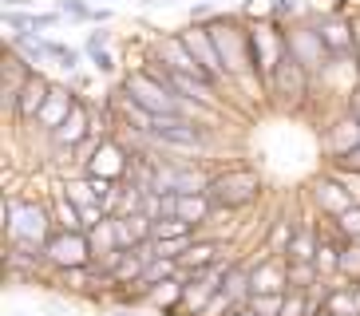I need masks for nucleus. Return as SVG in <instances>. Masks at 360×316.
<instances>
[{
    "instance_id": "1",
    "label": "nucleus",
    "mask_w": 360,
    "mask_h": 316,
    "mask_svg": "<svg viewBox=\"0 0 360 316\" xmlns=\"http://www.w3.org/2000/svg\"><path fill=\"white\" fill-rule=\"evenodd\" d=\"M206 28H210V40H214V48H218L226 84H230V79H254V67H250V24L238 20V16H218V20H210Z\"/></svg>"
},
{
    "instance_id": "2",
    "label": "nucleus",
    "mask_w": 360,
    "mask_h": 316,
    "mask_svg": "<svg viewBox=\"0 0 360 316\" xmlns=\"http://www.w3.org/2000/svg\"><path fill=\"white\" fill-rule=\"evenodd\" d=\"M4 230H8V245H32L44 249L56 233V218L48 206L40 202H20V198H4Z\"/></svg>"
},
{
    "instance_id": "3",
    "label": "nucleus",
    "mask_w": 360,
    "mask_h": 316,
    "mask_svg": "<svg viewBox=\"0 0 360 316\" xmlns=\"http://www.w3.org/2000/svg\"><path fill=\"white\" fill-rule=\"evenodd\" d=\"M206 198L214 202V210H218V213L245 210V206H254V202L262 198V174H257L254 166H242V162H233V166H226V170H218V174H210Z\"/></svg>"
},
{
    "instance_id": "4",
    "label": "nucleus",
    "mask_w": 360,
    "mask_h": 316,
    "mask_svg": "<svg viewBox=\"0 0 360 316\" xmlns=\"http://www.w3.org/2000/svg\"><path fill=\"white\" fill-rule=\"evenodd\" d=\"M285 52H289V40L274 20L250 24V67H254V79L262 87H269V79H274L277 63L285 60Z\"/></svg>"
},
{
    "instance_id": "5",
    "label": "nucleus",
    "mask_w": 360,
    "mask_h": 316,
    "mask_svg": "<svg viewBox=\"0 0 360 316\" xmlns=\"http://www.w3.org/2000/svg\"><path fill=\"white\" fill-rule=\"evenodd\" d=\"M150 143L162 150H210L214 135L206 123H194V119H155V126H150Z\"/></svg>"
},
{
    "instance_id": "6",
    "label": "nucleus",
    "mask_w": 360,
    "mask_h": 316,
    "mask_svg": "<svg viewBox=\"0 0 360 316\" xmlns=\"http://www.w3.org/2000/svg\"><path fill=\"white\" fill-rule=\"evenodd\" d=\"M131 166H135L131 147H123L119 138L107 135L103 143H99V147L84 158L79 174H87V178H103V182H127L131 178Z\"/></svg>"
},
{
    "instance_id": "7",
    "label": "nucleus",
    "mask_w": 360,
    "mask_h": 316,
    "mask_svg": "<svg viewBox=\"0 0 360 316\" xmlns=\"http://www.w3.org/2000/svg\"><path fill=\"white\" fill-rule=\"evenodd\" d=\"M265 91L274 95L281 107H301L309 99V91H313V72H309L305 63H297L293 52H285V60L277 63V72Z\"/></svg>"
},
{
    "instance_id": "8",
    "label": "nucleus",
    "mask_w": 360,
    "mask_h": 316,
    "mask_svg": "<svg viewBox=\"0 0 360 316\" xmlns=\"http://www.w3.org/2000/svg\"><path fill=\"white\" fill-rule=\"evenodd\" d=\"M44 257L56 273H72V269H87L96 265V249H91V237L87 233H64L56 230L52 242L44 245Z\"/></svg>"
},
{
    "instance_id": "9",
    "label": "nucleus",
    "mask_w": 360,
    "mask_h": 316,
    "mask_svg": "<svg viewBox=\"0 0 360 316\" xmlns=\"http://www.w3.org/2000/svg\"><path fill=\"white\" fill-rule=\"evenodd\" d=\"M48 95H52V84L44 79L40 72L28 79V84H20L16 91H4V99H8V111L16 123H36L44 111V103H48Z\"/></svg>"
},
{
    "instance_id": "10",
    "label": "nucleus",
    "mask_w": 360,
    "mask_h": 316,
    "mask_svg": "<svg viewBox=\"0 0 360 316\" xmlns=\"http://www.w3.org/2000/svg\"><path fill=\"white\" fill-rule=\"evenodd\" d=\"M285 40H289V52L297 55V63H305L313 75H317L325 63H333V55H328L325 40H321V32H317V24H301V28L285 32Z\"/></svg>"
},
{
    "instance_id": "11",
    "label": "nucleus",
    "mask_w": 360,
    "mask_h": 316,
    "mask_svg": "<svg viewBox=\"0 0 360 316\" xmlns=\"http://www.w3.org/2000/svg\"><path fill=\"white\" fill-rule=\"evenodd\" d=\"M182 44H186V52L194 55V63H198L202 72L210 75L218 87H226V72H222V60H218V48H214L210 40V28H202V24H191L186 32H179Z\"/></svg>"
},
{
    "instance_id": "12",
    "label": "nucleus",
    "mask_w": 360,
    "mask_h": 316,
    "mask_svg": "<svg viewBox=\"0 0 360 316\" xmlns=\"http://www.w3.org/2000/svg\"><path fill=\"white\" fill-rule=\"evenodd\" d=\"M313 206L321 210V218H328V221H337V218H345V213L356 206V198H352L349 190H345V182L328 170L325 178H317L313 182Z\"/></svg>"
},
{
    "instance_id": "13",
    "label": "nucleus",
    "mask_w": 360,
    "mask_h": 316,
    "mask_svg": "<svg viewBox=\"0 0 360 316\" xmlns=\"http://www.w3.org/2000/svg\"><path fill=\"white\" fill-rule=\"evenodd\" d=\"M87 138H96V123H91V111H87V103L79 99V103H75V111L64 119V126L48 135V143H52V147L79 150V147L87 143Z\"/></svg>"
},
{
    "instance_id": "14",
    "label": "nucleus",
    "mask_w": 360,
    "mask_h": 316,
    "mask_svg": "<svg viewBox=\"0 0 360 316\" xmlns=\"http://www.w3.org/2000/svg\"><path fill=\"white\" fill-rule=\"evenodd\" d=\"M250 269H254V296H281V293H289V261L285 257L269 253V257H262V261L250 265Z\"/></svg>"
},
{
    "instance_id": "15",
    "label": "nucleus",
    "mask_w": 360,
    "mask_h": 316,
    "mask_svg": "<svg viewBox=\"0 0 360 316\" xmlns=\"http://www.w3.org/2000/svg\"><path fill=\"white\" fill-rule=\"evenodd\" d=\"M222 253H226L222 242H214V237H198V242L179 257V277L186 281V277H198V273H206V269H214V265L230 261V257H222Z\"/></svg>"
},
{
    "instance_id": "16",
    "label": "nucleus",
    "mask_w": 360,
    "mask_h": 316,
    "mask_svg": "<svg viewBox=\"0 0 360 316\" xmlns=\"http://www.w3.org/2000/svg\"><path fill=\"white\" fill-rule=\"evenodd\" d=\"M75 103H79V95H75L72 87H56V84H52V95H48V103H44V111H40V119H36V126H40L44 135L60 131V126H64V119L75 111Z\"/></svg>"
},
{
    "instance_id": "17",
    "label": "nucleus",
    "mask_w": 360,
    "mask_h": 316,
    "mask_svg": "<svg viewBox=\"0 0 360 316\" xmlns=\"http://www.w3.org/2000/svg\"><path fill=\"white\" fill-rule=\"evenodd\" d=\"M352 147H360V119L352 115V111H345L337 123L328 126V135H325L328 162H333V158H340V154H349Z\"/></svg>"
},
{
    "instance_id": "18",
    "label": "nucleus",
    "mask_w": 360,
    "mask_h": 316,
    "mask_svg": "<svg viewBox=\"0 0 360 316\" xmlns=\"http://www.w3.org/2000/svg\"><path fill=\"white\" fill-rule=\"evenodd\" d=\"M214 213H218V210H214V202L206 198V194H182V198H179V218L191 221L194 230H198V237H202V225H206Z\"/></svg>"
},
{
    "instance_id": "19",
    "label": "nucleus",
    "mask_w": 360,
    "mask_h": 316,
    "mask_svg": "<svg viewBox=\"0 0 360 316\" xmlns=\"http://www.w3.org/2000/svg\"><path fill=\"white\" fill-rule=\"evenodd\" d=\"M52 218H56V230H64V233H87V230H84V213H79V206L68 198L64 190H56Z\"/></svg>"
},
{
    "instance_id": "20",
    "label": "nucleus",
    "mask_w": 360,
    "mask_h": 316,
    "mask_svg": "<svg viewBox=\"0 0 360 316\" xmlns=\"http://www.w3.org/2000/svg\"><path fill=\"white\" fill-rule=\"evenodd\" d=\"M60 190H64V194L75 202V206H79V210H87V206H99V194H96V186H91V178H87V174H75V178H68Z\"/></svg>"
},
{
    "instance_id": "21",
    "label": "nucleus",
    "mask_w": 360,
    "mask_h": 316,
    "mask_svg": "<svg viewBox=\"0 0 360 316\" xmlns=\"http://www.w3.org/2000/svg\"><path fill=\"white\" fill-rule=\"evenodd\" d=\"M44 52H48V60H56L64 72H75L79 63H84V52L79 48H72V44L64 40H44Z\"/></svg>"
},
{
    "instance_id": "22",
    "label": "nucleus",
    "mask_w": 360,
    "mask_h": 316,
    "mask_svg": "<svg viewBox=\"0 0 360 316\" xmlns=\"http://www.w3.org/2000/svg\"><path fill=\"white\" fill-rule=\"evenodd\" d=\"M150 237H155V242H170V237H198V230H194L191 221H182V218H162V221H155Z\"/></svg>"
},
{
    "instance_id": "23",
    "label": "nucleus",
    "mask_w": 360,
    "mask_h": 316,
    "mask_svg": "<svg viewBox=\"0 0 360 316\" xmlns=\"http://www.w3.org/2000/svg\"><path fill=\"white\" fill-rule=\"evenodd\" d=\"M340 277L360 284V242H340Z\"/></svg>"
},
{
    "instance_id": "24",
    "label": "nucleus",
    "mask_w": 360,
    "mask_h": 316,
    "mask_svg": "<svg viewBox=\"0 0 360 316\" xmlns=\"http://www.w3.org/2000/svg\"><path fill=\"white\" fill-rule=\"evenodd\" d=\"M333 230H337L340 242H360V206H352L345 218L333 221Z\"/></svg>"
},
{
    "instance_id": "25",
    "label": "nucleus",
    "mask_w": 360,
    "mask_h": 316,
    "mask_svg": "<svg viewBox=\"0 0 360 316\" xmlns=\"http://www.w3.org/2000/svg\"><path fill=\"white\" fill-rule=\"evenodd\" d=\"M250 312L254 316H281V308H285V293L281 296H250Z\"/></svg>"
},
{
    "instance_id": "26",
    "label": "nucleus",
    "mask_w": 360,
    "mask_h": 316,
    "mask_svg": "<svg viewBox=\"0 0 360 316\" xmlns=\"http://www.w3.org/2000/svg\"><path fill=\"white\" fill-rule=\"evenodd\" d=\"M56 12H60V16H72V20H91V12L96 8H87L84 0H60V8Z\"/></svg>"
},
{
    "instance_id": "27",
    "label": "nucleus",
    "mask_w": 360,
    "mask_h": 316,
    "mask_svg": "<svg viewBox=\"0 0 360 316\" xmlns=\"http://www.w3.org/2000/svg\"><path fill=\"white\" fill-rule=\"evenodd\" d=\"M333 170H340V174H360V147H352L349 154H340V158H333L328 162Z\"/></svg>"
},
{
    "instance_id": "28",
    "label": "nucleus",
    "mask_w": 360,
    "mask_h": 316,
    "mask_svg": "<svg viewBox=\"0 0 360 316\" xmlns=\"http://www.w3.org/2000/svg\"><path fill=\"white\" fill-rule=\"evenodd\" d=\"M107 44H111V32H107V28H96V32H87V44H84V52H87V55L107 52Z\"/></svg>"
},
{
    "instance_id": "29",
    "label": "nucleus",
    "mask_w": 360,
    "mask_h": 316,
    "mask_svg": "<svg viewBox=\"0 0 360 316\" xmlns=\"http://www.w3.org/2000/svg\"><path fill=\"white\" fill-rule=\"evenodd\" d=\"M4 28L8 32H32V12H4Z\"/></svg>"
},
{
    "instance_id": "30",
    "label": "nucleus",
    "mask_w": 360,
    "mask_h": 316,
    "mask_svg": "<svg viewBox=\"0 0 360 316\" xmlns=\"http://www.w3.org/2000/svg\"><path fill=\"white\" fill-rule=\"evenodd\" d=\"M60 20H64L60 12H32V32H40V36H44V32H52Z\"/></svg>"
},
{
    "instance_id": "31",
    "label": "nucleus",
    "mask_w": 360,
    "mask_h": 316,
    "mask_svg": "<svg viewBox=\"0 0 360 316\" xmlns=\"http://www.w3.org/2000/svg\"><path fill=\"white\" fill-rule=\"evenodd\" d=\"M87 60H91V67H96L99 75H111V72H115V55H111V52H96V55H87Z\"/></svg>"
},
{
    "instance_id": "32",
    "label": "nucleus",
    "mask_w": 360,
    "mask_h": 316,
    "mask_svg": "<svg viewBox=\"0 0 360 316\" xmlns=\"http://www.w3.org/2000/svg\"><path fill=\"white\" fill-rule=\"evenodd\" d=\"M293 12H297V4H293V0H274V4H269V20H285V16H293Z\"/></svg>"
},
{
    "instance_id": "33",
    "label": "nucleus",
    "mask_w": 360,
    "mask_h": 316,
    "mask_svg": "<svg viewBox=\"0 0 360 316\" xmlns=\"http://www.w3.org/2000/svg\"><path fill=\"white\" fill-rule=\"evenodd\" d=\"M91 20H96V24H107V20H111V12H107V8H96V12H91Z\"/></svg>"
},
{
    "instance_id": "34",
    "label": "nucleus",
    "mask_w": 360,
    "mask_h": 316,
    "mask_svg": "<svg viewBox=\"0 0 360 316\" xmlns=\"http://www.w3.org/2000/svg\"><path fill=\"white\" fill-rule=\"evenodd\" d=\"M143 8H159V4H174V0H139Z\"/></svg>"
},
{
    "instance_id": "35",
    "label": "nucleus",
    "mask_w": 360,
    "mask_h": 316,
    "mask_svg": "<svg viewBox=\"0 0 360 316\" xmlns=\"http://www.w3.org/2000/svg\"><path fill=\"white\" fill-rule=\"evenodd\" d=\"M352 305H356V316H360V284H352Z\"/></svg>"
},
{
    "instance_id": "36",
    "label": "nucleus",
    "mask_w": 360,
    "mask_h": 316,
    "mask_svg": "<svg viewBox=\"0 0 360 316\" xmlns=\"http://www.w3.org/2000/svg\"><path fill=\"white\" fill-rule=\"evenodd\" d=\"M230 316H254V312H250V308H233Z\"/></svg>"
},
{
    "instance_id": "37",
    "label": "nucleus",
    "mask_w": 360,
    "mask_h": 316,
    "mask_svg": "<svg viewBox=\"0 0 360 316\" xmlns=\"http://www.w3.org/2000/svg\"><path fill=\"white\" fill-rule=\"evenodd\" d=\"M313 316H333V312H328V308H321V305H317V312H313Z\"/></svg>"
},
{
    "instance_id": "38",
    "label": "nucleus",
    "mask_w": 360,
    "mask_h": 316,
    "mask_svg": "<svg viewBox=\"0 0 360 316\" xmlns=\"http://www.w3.org/2000/svg\"><path fill=\"white\" fill-rule=\"evenodd\" d=\"M107 316H131V312H123V308H115V312H107Z\"/></svg>"
},
{
    "instance_id": "39",
    "label": "nucleus",
    "mask_w": 360,
    "mask_h": 316,
    "mask_svg": "<svg viewBox=\"0 0 360 316\" xmlns=\"http://www.w3.org/2000/svg\"><path fill=\"white\" fill-rule=\"evenodd\" d=\"M191 4H202V0H191Z\"/></svg>"
},
{
    "instance_id": "40",
    "label": "nucleus",
    "mask_w": 360,
    "mask_h": 316,
    "mask_svg": "<svg viewBox=\"0 0 360 316\" xmlns=\"http://www.w3.org/2000/svg\"><path fill=\"white\" fill-rule=\"evenodd\" d=\"M16 316H24V312H16Z\"/></svg>"
}]
</instances>
